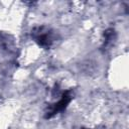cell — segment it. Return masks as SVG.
<instances>
[{
    "label": "cell",
    "instance_id": "cell-1",
    "mask_svg": "<svg viewBox=\"0 0 129 129\" xmlns=\"http://www.w3.org/2000/svg\"><path fill=\"white\" fill-rule=\"evenodd\" d=\"M51 94L55 95L57 99L53 100L51 103L46 105L44 110V118L45 119H51L52 117L56 116L59 113H62L66 111V109L69 107L70 103L73 101L75 92L73 89H68L60 91L58 86H55L52 89Z\"/></svg>",
    "mask_w": 129,
    "mask_h": 129
},
{
    "label": "cell",
    "instance_id": "cell-2",
    "mask_svg": "<svg viewBox=\"0 0 129 129\" xmlns=\"http://www.w3.org/2000/svg\"><path fill=\"white\" fill-rule=\"evenodd\" d=\"M30 36L32 40L43 49L52 48L59 40L57 32L48 25H38L31 29Z\"/></svg>",
    "mask_w": 129,
    "mask_h": 129
},
{
    "label": "cell",
    "instance_id": "cell-3",
    "mask_svg": "<svg viewBox=\"0 0 129 129\" xmlns=\"http://www.w3.org/2000/svg\"><path fill=\"white\" fill-rule=\"evenodd\" d=\"M117 38V34L114 28H108L104 31L103 34V41H102V49L107 50L110 49V47H112L116 41Z\"/></svg>",
    "mask_w": 129,
    "mask_h": 129
},
{
    "label": "cell",
    "instance_id": "cell-4",
    "mask_svg": "<svg viewBox=\"0 0 129 129\" xmlns=\"http://www.w3.org/2000/svg\"><path fill=\"white\" fill-rule=\"evenodd\" d=\"M82 129H91V128H82Z\"/></svg>",
    "mask_w": 129,
    "mask_h": 129
}]
</instances>
